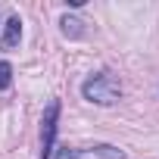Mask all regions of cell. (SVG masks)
Returning <instances> with one entry per match:
<instances>
[{"label":"cell","instance_id":"1","mask_svg":"<svg viewBox=\"0 0 159 159\" xmlns=\"http://www.w3.org/2000/svg\"><path fill=\"white\" fill-rule=\"evenodd\" d=\"M119 94H122L119 81H116L112 75H106V72H100V75H94V78H91V81H84V97H88L91 103L109 106V103H116V100H119Z\"/></svg>","mask_w":159,"mask_h":159},{"label":"cell","instance_id":"2","mask_svg":"<svg viewBox=\"0 0 159 159\" xmlns=\"http://www.w3.org/2000/svg\"><path fill=\"white\" fill-rule=\"evenodd\" d=\"M56 116H59V103L50 100L47 103V112H44V128H41V159H50V150H53V137H56Z\"/></svg>","mask_w":159,"mask_h":159},{"label":"cell","instance_id":"3","mask_svg":"<svg viewBox=\"0 0 159 159\" xmlns=\"http://www.w3.org/2000/svg\"><path fill=\"white\" fill-rule=\"evenodd\" d=\"M56 159H122V150H116V147H91V150L62 147Z\"/></svg>","mask_w":159,"mask_h":159},{"label":"cell","instance_id":"4","mask_svg":"<svg viewBox=\"0 0 159 159\" xmlns=\"http://www.w3.org/2000/svg\"><path fill=\"white\" fill-rule=\"evenodd\" d=\"M19 34H22V22L13 16L10 22H7V34H3V47H16L19 44Z\"/></svg>","mask_w":159,"mask_h":159},{"label":"cell","instance_id":"5","mask_svg":"<svg viewBox=\"0 0 159 159\" xmlns=\"http://www.w3.org/2000/svg\"><path fill=\"white\" fill-rule=\"evenodd\" d=\"M13 84V66L10 62H0V91H7Z\"/></svg>","mask_w":159,"mask_h":159}]
</instances>
